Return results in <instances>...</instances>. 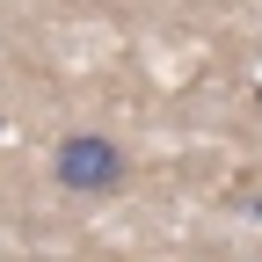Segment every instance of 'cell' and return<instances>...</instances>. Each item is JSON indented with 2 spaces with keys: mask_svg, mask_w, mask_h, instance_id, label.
Here are the masks:
<instances>
[{
  "mask_svg": "<svg viewBox=\"0 0 262 262\" xmlns=\"http://www.w3.org/2000/svg\"><path fill=\"white\" fill-rule=\"evenodd\" d=\"M51 175L73 189V196H117L131 182V153L102 131H66L58 153H51Z\"/></svg>",
  "mask_w": 262,
  "mask_h": 262,
  "instance_id": "1",
  "label": "cell"
}]
</instances>
